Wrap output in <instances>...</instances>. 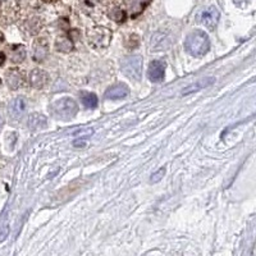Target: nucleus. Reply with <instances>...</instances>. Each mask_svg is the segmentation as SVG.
Masks as SVG:
<instances>
[{"label": "nucleus", "instance_id": "21", "mask_svg": "<svg viewBox=\"0 0 256 256\" xmlns=\"http://www.w3.org/2000/svg\"><path fill=\"white\" fill-rule=\"evenodd\" d=\"M2 126H3V120H2V116H0V128H2Z\"/></svg>", "mask_w": 256, "mask_h": 256}, {"label": "nucleus", "instance_id": "1", "mask_svg": "<svg viewBox=\"0 0 256 256\" xmlns=\"http://www.w3.org/2000/svg\"><path fill=\"white\" fill-rule=\"evenodd\" d=\"M184 49L192 56H205L210 49L209 36L200 30L191 32L184 40Z\"/></svg>", "mask_w": 256, "mask_h": 256}, {"label": "nucleus", "instance_id": "5", "mask_svg": "<svg viewBox=\"0 0 256 256\" xmlns=\"http://www.w3.org/2000/svg\"><path fill=\"white\" fill-rule=\"evenodd\" d=\"M219 18H220V13L216 6H209V8L204 9L200 16L201 24L209 30L216 28L219 22Z\"/></svg>", "mask_w": 256, "mask_h": 256}, {"label": "nucleus", "instance_id": "13", "mask_svg": "<svg viewBox=\"0 0 256 256\" xmlns=\"http://www.w3.org/2000/svg\"><path fill=\"white\" fill-rule=\"evenodd\" d=\"M49 48L45 40H38L34 45V59L36 62H42L48 56Z\"/></svg>", "mask_w": 256, "mask_h": 256}, {"label": "nucleus", "instance_id": "3", "mask_svg": "<svg viewBox=\"0 0 256 256\" xmlns=\"http://www.w3.org/2000/svg\"><path fill=\"white\" fill-rule=\"evenodd\" d=\"M122 72L128 78L140 81L142 76V58L140 56H131L123 59Z\"/></svg>", "mask_w": 256, "mask_h": 256}, {"label": "nucleus", "instance_id": "6", "mask_svg": "<svg viewBox=\"0 0 256 256\" xmlns=\"http://www.w3.org/2000/svg\"><path fill=\"white\" fill-rule=\"evenodd\" d=\"M166 74V63L163 60H152L148 66V77L152 82H162Z\"/></svg>", "mask_w": 256, "mask_h": 256}, {"label": "nucleus", "instance_id": "12", "mask_svg": "<svg viewBox=\"0 0 256 256\" xmlns=\"http://www.w3.org/2000/svg\"><path fill=\"white\" fill-rule=\"evenodd\" d=\"M6 77V82H8V86L12 90L20 88L22 84H24V74L20 73V70H9Z\"/></svg>", "mask_w": 256, "mask_h": 256}, {"label": "nucleus", "instance_id": "10", "mask_svg": "<svg viewBox=\"0 0 256 256\" xmlns=\"http://www.w3.org/2000/svg\"><path fill=\"white\" fill-rule=\"evenodd\" d=\"M27 126L32 131H38V130H44L48 126L46 116L40 113H32L27 120Z\"/></svg>", "mask_w": 256, "mask_h": 256}, {"label": "nucleus", "instance_id": "7", "mask_svg": "<svg viewBox=\"0 0 256 256\" xmlns=\"http://www.w3.org/2000/svg\"><path fill=\"white\" fill-rule=\"evenodd\" d=\"M49 82V74L44 70H36L30 73V84L35 88H44Z\"/></svg>", "mask_w": 256, "mask_h": 256}, {"label": "nucleus", "instance_id": "20", "mask_svg": "<svg viewBox=\"0 0 256 256\" xmlns=\"http://www.w3.org/2000/svg\"><path fill=\"white\" fill-rule=\"evenodd\" d=\"M84 144H86V141H84V140L74 141V146H84Z\"/></svg>", "mask_w": 256, "mask_h": 256}, {"label": "nucleus", "instance_id": "11", "mask_svg": "<svg viewBox=\"0 0 256 256\" xmlns=\"http://www.w3.org/2000/svg\"><path fill=\"white\" fill-rule=\"evenodd\" d=\"M212 82H216V78H214V77H206V78L200 80V81L195 82V84H190V86H187V88H184V90H182V95H188V94L192 92H198V91L210 86Z\"/></svg>", "mask_w": 256, "mask_h": 256}, {"label": "nucleus", "instance_id": "2", "mask_svg": "<svg viewBox=\"0 0 256 256\" xmlns=\"http://www.w3.org/2000/svg\"><path fill=\"white\" fill-rule=\"evenodd\" d=\"M52 110L59 120H72L78 112V105L72 98H62L52 104Z\"/></svg>", "mask_w": 256, "mask_h": 256}, {"label": "nucleus", "instance_id": "15", "mask_svg": "<svg viewBox=\"0 0 256 256\" xmlns=\"http://www.w3.org/2000/svg\"><path fill=\"white\" fill-rule=\"evenodd\" d=\"M81 100L84 108L95 109L96 106H98V96L92 92L84 91V92L81 94Z\"/></svg>", "mask_w": 256, "mask_h": 256}, {"label": "nucleus", "instance_id": "14", "mask_svg": "<svg viewBox=\"0 0 256 256\" xmlns=\"http://www.w3.org/2000/svg\"><path fill=\"white\" fill-rule=\"evenodd\" d=\"M9 58L14 63H20V62L24 60L26 58V49H24V45H14V46L10 48Z\"/></svg>", "mask_w": 256, "mask_h": 256}, {"label": "nucleus", "instance_id": "19", "mask_svg": "<svg viewBox=\"0 0 256 256\" xmlns=\"http://www.w3.org/2000/svg\"><path fill=\"white\" fill-rule=\"evenodd\" d=\"M164 174H166V169L160 168L159 170H156V172L152 176V178H150V182H152V184H158V182H159V180L164 177Z\"/></svg>", "mask_w": 256, "mask_h": 256}, {"label": "nucleus", "instance_id": "16", "mask_svg": "<svg viewBox=\"0 0 256 256\" xmlns=\"http://www.w3.org/2000/svg\"><path fill=\"white\" fill-rule=\"evenodd\" d=\"M9 234V223H8V216L4 214L3 219L0 222V242L6 241V238Z\"/></svg>", "mask_w": 256, "mask_h": 256}, {"label": "nucleus", "instance_id": "9", "mask_svg": "<svg viewBox=\"0 0 256 256\" xmlns=\"http://www.w3.org/2000/svg\"><path fill=\"white\" fill-rule=\"evenodd\" d=\"M26 112V100L24 98H16L10 104H9V116L13 120H18L22 118V116Z\"/></svg>", "mask_w": 256, "mask_h": 256}, {"label": "nucleus", "instance_id": "18", "mask_svg": "<svg viewBox=\"0 0 256 256\" xmlns=\"http://www.w3.org/2000/svg\"><path fill=\"white\" fill-rule=\"evenodd\" d=\"M56 46H58L59 50L64 52H68L73 48V44L70 40H66V38H62V40H58L56 42Z\"/></svg>", "mask_w": 256, "mask_h": 256}, {"label": "nucleus", "instance_id": "8", "mask_svg": "<svg viewBox=\"0 0 256 256\" xmlns=\"http://www.w3.org/2000/svg\"><path fill=\"white\" fill-rule=\"evenodd\" d=\"M130 94V88L126 84H116L110 86L105 92V98L109 100H120L124 99Z\"/></svg>", "mask_w": 256, "mask_h": 256}, {"label": "nucleus", "instance_id": "4", "mask_svg": "<svg viewBox=\"0 0 256 256\" xmlns=\"http://www.w3.org/2000/svg\"><path fill=\"white\" fill-rule=\"evenodd\" d=\"M20 13V4L17 0H0V24H13Z\"/></svg>", "mask_w": 256, "mask_h": 256}, {"label": "nucleus", "instance_id": "17", "mask_svg": "<svg viewBox=\"0 0 256 256\" xmlns=\"http://www.w3.org/2000/svg\"><path fill=\"white\" fill-rule=\"evenodd\" d=\"M152 49L154 50H163L166 49L169 46V41L166 40V38L164 35H162V40H156L155 38H152Z\"/></svg>", "mask_w": 256, "mask_h": 256}]
</instances>
